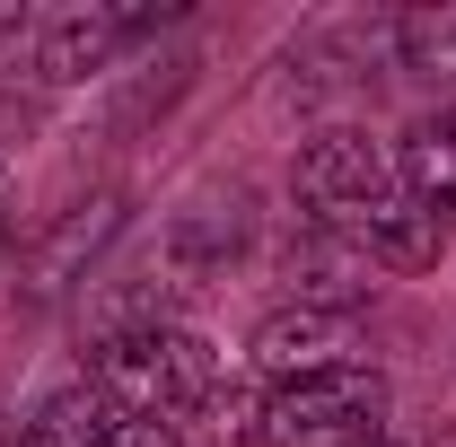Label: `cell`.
Instances as JSON below:
<instances>
[{
	"mask_svg": "<svg viewBox=\"0 0 456 447\" xmlns=\"http://www.w3.org/2000/svg\"><path fill=\"white\" fill-rule=\"evenodd\" d=\"M97 447H175V430H167V421H123V412H114Z\"/></svg>",
	"mask_w": 456,
	"mask_h": 447,
	"instance_id": "obj_11",
	"label": "cell"
},
{
	"mask_svg": "<svg viewBox=\"0 0 456 447\" xmlns=\"http://www.w3.org/2000/svg\"><path fill=\"white\" fill-rule=\"evenodd\" d=\"M395 184H403V202H412V211H430L439 228H456V106L421 114V123L403 132Z\"/></svg>",
	"mask_w": 456,
	"mask_h": 447,
	"instance_id": "obj_6",
	"label": "cell"
},
{
	"mask_svg": "<svg viewBox=\"0 0 456 447\" xmlns=\"http://www.w3.org/2000/svg\"><path fill=\"white\" fill-rule=\"evenodd\" d=\"M97 394L123 421H175L211 394V351L184 325H132L97 351Z\"/></svg>",
	"mask_w": 456,
	"mask_h": 447,
	"instance_id": "obj_1",
	"label": "cell"
},
{
	"mask_svg": "<svg viewBox=\"0 0 456 447\" xmlns=\"http://www.w3.org/2000/svg\"><path fill=\"white\" fill-rule=\"evenodd\" d=\"M387 378L360 369H325V378H289L264 394V447H369L387 439Z\"/></svg>",
	"mask_w": 456,
	"mask_h": 447,
	"instance_id": "obj_2",
	"label": "cell"
},
{
	"mask_svg": "<svg viewBox=\"0 0 456 447\" xmlns=\"http://www.w3.org/2000/svg\"><path fill=\"white\" fill-rule=\"evenodd\" d=\"M369 447H395V439H369Z\"/></svg>",
	"mask_w": 456,
	"mask_h": 447,
	"instance_id": "obj_12",
	"label": "cell"
},
{
	"mask_svg": "<svg viewBox=\"0 0 456 447\" xmlns=\"http://www.w3.org/2000/svg\"><path fill=\"white\" fill-rule=\"evenodd\" d=\"M387 193H395V167H387V150L369 132H316L298 150V202L316 211V228H334V237L369 202H387Z\"/></svg>",
	"mask_w": 456,
	"mask_h": 447,
	"instance_id": "obj_3",
	"label": "cell"
},
{
	"mask_svg": "<svg viewBox=\"0 0 456 447\" xmlns=\"http://www.w3.org/2000/svg\"><path fill=\"white\" fill-rule=\"evenodd\" d=\"M342 237H351L369 264H387V272H421V264H439V255H448V228L430 220V211H412V202H403V184L387 193V202H369Z\"/></svg>",
	"mask_w": 456,
	"mask_h": 447,
	"instance_id": "obj_8",
	"label": "cell"
},
{
	"mask_svg": "<svg viewBox=\"0 0 456 447\" xmlns=\"http://www.w3.org/2000/svg\"><path fill=\"white\" fill-rule=\"evenodd\" d=\"M106 421H114L106 394H97V386H70V394H53V403L18 430V447H97V439H106Z\"/></svg>",
	"mask_w": 456,
	"mask_h": 447,
	"instance_id": "obj_9",
	"label": "cell"
},
{
	"mask_svg": "<svg viewBox=\"0 0 456 447\" xmlns=\"http://www.w3.org/2000/svg\"><path fill=\"white\" fill-rule=\"evenodd\" d=\"M255 369L264 378H325V369H360V316H342V307H273L264 325H255Z\"/></svg>",
	"mask_w": 456,
	"mask_h": 447,
	"instance_id": "obj_4",
	"label": "cell"
},
{
	"mask_svg": "<svg viewBox=\"0 0 456 447\" xmlns=\"http://www.w3.org/2000/svg\"><path fill=\"white\" fill-rule=\"evenodd\" d=\"M114 228H123V202H114V193L79 202V211H61V220L36 237V255H27V307L61 298V289H70V280H79V272L114 246Z\"/></svg>",
	"mask_w": 456,
	"mask_h": 447,
	"instance_id": "obj_5",
	"label": "cell"
},
{
	"mask_svg": "<svg viewBox=\"0 0 456 447\" xmlns=\"http://www.w3.org/2000/svg\"><path fill=\"white\" fill-rule=\"evenodd\" d=\"M123 45H132V18H123V9H53V18H36V61H45V79H88V70H106Z\"/></svg>",
	"mask_w": 456,
	"mask_h": 447,
	"instance_id": "obj_7",
	"label": "cell"
},
{
	"mask_svg": "<svg viewBox=\"0 0 456 447\" xmlns=\"http://www.w3.org/2000/svg\"><path fill=\"white\" fill-rule=\"evenodd\" d=\"M395 53H403V70L456 88V9H403L395 18Z\"/></svg>",
	"mask_w": 456,
	"mask_h": 447,
	"instance_id": "obj_10",
	"label": "cell"
}]
</instances>
